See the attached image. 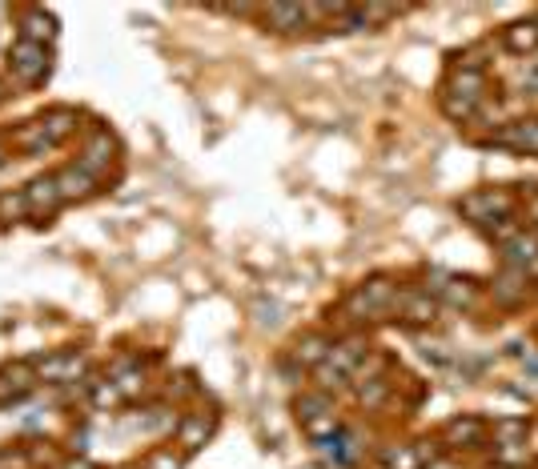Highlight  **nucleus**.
I'll return each instance as SVG.
<instances>
[{
	"label": "nucleus",
	"instance_id": "1",
	"mask_svg": "<svg viewBox=\"0 0 538 469\" xmlns=\"http://www.w3.org/2000/svg\"><path fill=\"white\" fill-rule=\"evenodd\" d=\"M41 56H44L41 44L21 41L16 48H12V68H16V73H21L24 81H41Z\"/></svg>",
	"mask_w": 538,
	"mask_h": 469
}]
</instances>
